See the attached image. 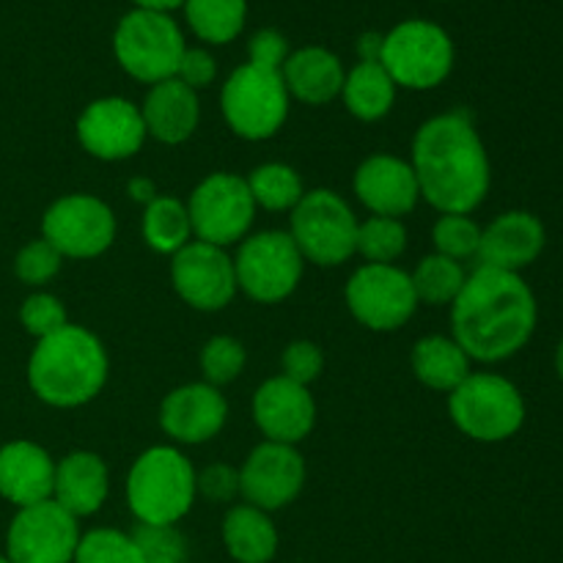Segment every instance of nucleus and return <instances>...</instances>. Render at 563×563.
<instances>
[{
    "label": "nucleus",
    "instance_id": "obj_27",
    "mask_svg": "<svg viewBox=\"0 0 563 563\" xmlns=\"http://www.w3.org/2000/svg\"><path fill=\"white\" fill-rule=\"evenodd\" d=\"M412 372L427 388L451 394L473 374V361L451 335H427L412 346Z\"/></svg>",
    "mask_w": 563,
    "mask_h": 563
},
{
    "label": "nucleus",
    "instance_id": "obj_3",
    "mask_svg": "<svg viewBox=\"0 0 563 563\" xmlns=\"http://www.w3.org/2000/svg\"><path fill=\"white\" fill-rule=\"evenodd\" d=\"M108 372V350L99 335L80 324H66L36 341L27 361V385L44 405L75 410L102 394Z\"/></svg>",
    "mask_w": 563,
    "mask_h": 563
},
{
    "label": "nucleus",
    "instance_id": "obj_26",
    "mask_svg": "<svg viewBox=\"0 0 563 563\" xmlns=\"http://www.w3.org/2000/svg\"><path fill=\"white\" fill-rule=\"evenodd\" d=\"M223 544L236 563H269L278 553V531L267 511L240 504L225 515Z\"/></svg>",
    "mask_w": 563,
    "mask_h": 563
},
{
    "label": "nucleus",
    "instance_id": "obj_34",
    "mask_svg": "<svg viewBox=\"0 0 563 563\" xmlns=\"http://www.w3.org/2000/svg\"><path fill=\"white\" fill-rule=\"evenodd\" d=\"M434 253L449 256L454 262H467L478 256L482 245V225L471 214H440L438 223L432 225Z\"/></svg>",
    "mask_w": 563,
    "mask_h": 563
},
{
    "label": "nucleus",
    "instance_id": "obj_22",
    "mask_svg": "<svg viewBox=\"0 0 563 563\" xmlns=\"http://www.w3.org/2000/svg\"><path fill=\"white\" fill-rule=\"evenodd\" d=\"M55 462L42 445L14 440L0 449V495L16 509L53 498Z\"/></svg>",
    "mask_w": 563,
    "mask_h": 563
},
{
    "label": "nucleus",
    "instance_id": "obj_47",
    "mask_svg": "<svg viewBox=\"0 0 563 563\" xmlns=\"http://www.w3.org/2000/svg\"><path fill=\"white\" fill-rule=\"evenodd\" d=\"M555 372H559V377L563 379V339H561L559 350H555Z\"/></svg>",
    "mask_w": 563,
    "mask_h": 563
},
{
    "label": "nucleus",
    "instance_id": "obj_41",
    "mask_svg": "<svg viewBox=\"0 0 563 563\" xmlns=\"http://www.w3.org/2000/svg\"><path fill=\"white\" fill-rule=\"evenodd\" d=\"M196 493L214 504H231L240 495V471L223 462L203 467L201 473H196Z\"/></svg>",
    "mask_w": 563,
    "mask_h": 563
},
{
    "label": "nucleus",
    "instance_id": "obj_1",
    "mask_svg": "<svg viewBox=\"0 0 563 563\" xmlns=\"http://www.w3.org/2000/svg\"><path fill=\"white\" fill-rule=\"evenodd\" d=\"M539 306L522 275L476 267L451 302V339L471 361L515 357L537 330Z\"/></svg>",
    "mask_w": 563,
    "mask_h": 563
},
{
    "label": "nucleus",
    "instance_id": "obj_25",
    "mask_svg": "<svg viewBox=\"0 0 563 563\" xmlns=\"http://www.w3.org/2000/svg\"><path fill=\"white\" fill-rule=\"evenodd\" d=\"M284 86L291 99H300L306 104H328L341 97L344 88V66L339 55L324 47H302L289 53L284 69Z\"/></svg>",
    "mask_w": 563,
    "mask_h": 563
},
{
    "label": "nucleus",
    "instance_id": "obj_28",
    "mask_svg": "<svg viewBox=\"0 0 563 563\" xmlns=\"http://www.w3.org/2000/svg\"><path fill=\"white\" fill-rule=\"evenodd\" d=\"M346 110L361 121H379L394 110L396 82L379 60H361L350 75L344 77L341 88Z\"/></svg>",
    "mask_w": 563,
    "mask_h": 563
},
{
    "label": "nucleus",
    "instance_id": "obj_33",
    "mask_svg": "<svg viewBox=\"0 0 563 563\" xmlns=\"http://www.w3.org/2000/svg\"><path fill=\"white\" fill-rule=\"evenodd\" d=\"M407 251V229L399 218H379L372 214L357 223L355 253L366 258V264H394Z\"/></svg>",
    "mask_w": 563,
    "mask_h": 563
},
{
    "label": "nucleus",
    "instance_id": "obj_36",
    "mask_svg": "<svg viewBox=\"0 0 563 563\" xmlns=\"http://www.w3.org/2000/svg\"><path fill=\"white\" fill-rule=\"evenodd\" d=\"M247 363V352L245 346L240 344L231 335H214L203 344L201 350V372H203V383L214 385H229L245 372Z\"/></svg>",
    "mask_w": 563,
    "mask_h": 563
},
{
    "label": "nucleus",
    "instance_id": "obj_14",
    "mask_svg": "<svg viewBox=\"0 0 563 563\" xmlns=\"http://www.w3.org/2000/svg\"><path fill=\"white\" fill-rule=\"evenodd\" d=\"M80 528L53 498L16 511L5 537L11 563H75Z\"/></svg>",
    "mask_w": 563,
    "mask_h": 563
},
{
    "label": "nucleus",
    "instance_id": "obj_6",
    "mask_svg": "<svg viewBox=\"0 0 563 563\" xmlns=\"http://www.w3.org/2000/svg\"><path fill=\"white\" fill-rule=\"evenodd\" d=\"M289 102L280 71L251 60L231 71L220 91L225 124L242 141H267L278 135L289 115Z\"/></svg>",
    "mask_w": 563,
    "mask_h": 563
},
{
    "label": "nucleus",
    "instance_id": "obj_15",
    "mask_svg": "<svg viewBox=\"0 0 563 563\" xmlns=\"http://www.w3.org/2000/svg\"><path fill=\"white\" fill-rule=\"evenodd\" d=\"M170 284L176 295L196 311H223L236 295L234 258L223 247L207 242H187L176 256H170Z\"/></svg>",
    "mask_w": 563,
    "mask_h": 563
},
{
    "label": "nucleus",
    "instance_id": "obj_16",
    "mask_svg": "<svg viewBox=\"0 0 563 563\" xmlns=\"http://www.w3.org/2000/svg\"><path fill=\"white\" fill-rule=\"evenodd\" d=\"M302 487H306V460L297 445L264 440L240 467V495L267 515L295 504Z\"/></svg>",
    "mask_w": 563,
    "mask_h": 563
},
{
    "label": "nucleus",
    "instance_id": "obj_17",
    "mask_svg": "<svg viewBox=\"0 0 563 563\" xmlns=\"http://www.w3.org/2000/svg\"><path fill=\"white\" fill-rule=\"evenodd\" d=\"M146 124L137 104L121 97L93 99L77 119V141L104 163L135 157L146 143Z\"/></svg>",
    "mask_w": 563,
    "mask_h": 563
},
{
    "label": "nucleus",
    "instance_id": "obj_21",
    "mask_svg": "<svg viewBox=\"0 0 563 563\" xmlns=\"http://www.w3.org/2000/svg\"><path fill=\"white\" fill-rule=\"evenodd\" d=\"M544 225L537 214L511 209L498 214L487 229H482V245H478V267L504 269L517 273L531 267L544 251Z\"/></svg>",
    "mask_w": 563,
    "mask_h": 563
},
{
    "label": "nucleus",
    "instance_id": "obj_11",
    "mask_svg": "<svg viewBox=\"0 0 563 563\" xmlns=\"http://www.w3.org/2000/svg\"><path fill=\"white\" fill-rule=\"evenodd\" d=\"M306 258L289 231H258L240 242L234 258L236 286L262 306L286 300L300 286Z\"/></svg>",
    "mask_w": 563,
    "mask_h": 563
},
{
    "label": "nucleus",
    "instance_id": "obj_37",
    "mask_svg": "<svg viewBox=\"0 0 563 563\" xmlns=\"http://www.w3.org/2000/svg\"><path fill=\"white\" fill-rule=\"evenodd\" d=\"M130 537L143 563H187V542L176 526H137Z\"/></svg>",
    "mask_w": 563,
    "mask_h": 563
},
{
    "label": "nucleus",
    "instance_id": "obj_39",
    "mask_svg": "<svg viewBox=\"0 0 563 563\" xmlns=\"http://www.w3.org/2000/svg\"><path fill=\"white\" fill-rule=\"evenodd\" d=\"M20 322L33 339L42 341L47 335L58 333L60 328H66L69 319H66V308L58 297L47 295V291H36L20 306Z\"/></svg>",
    "mask_w": 563,
    "mask_h": 563
},
{
    "label": "nucleus",
    "instance_id": "obj_30",
    "mask_svg": "<svg viewBox=\"0 0 563 563\" xmlns=\"http://www.w3.org/2000/svg\"><path fill=\"white\" fill-rule=\"evenodd\" d=\"M187 25L209 44H229L242 33L247 20L245 0H185Z\"/></svg>",
    "mask_w": 563,
    "mask_h": 563
},
{
    "label": "nucleus",
    "instance_id": "obj_29",
    "mask_svg": "<svg viewBox=\"0 0 563 563\" xmlns=\"http://www.w3.org/2000/svg\"><path fill=\"white\" fill-rule=\"evenodd\" d=\"M141 234L143 242H146L154 253L176 256L187 242H192V225L190 214H187V203L174 196H157L152 203L143 207Z\"/></svg>",
    "mask_w": 563,
    "mask_h": 563
},
{
    "label": "nucleus",
    "instance_id": "obj_20",
    "mask_svg": "<svg viewBox=\"0 0 563 563\" xmlns=\"http://www.w3.org/2000/svg\"><path fill=\"white\" fill-rule=\"evenodd\" d=\"M352 187L357 201L379 218H405L421 201L416 170L407 159L394 154H372L363 159Z\"/></svg>",
    "mask_w": 563,
    "mask_h": 563
},
{
    "label": "nucleus",
    "instance_id": "obj_48",
    "mask_svg": "<svg viewBox=\"0 0 563 563\" xmlns=\"http://www.w3.org/2000/svg\"><path fill=\"white\" fill-rule=\"evenodd\" d=\"M0 563H11L9 559H5V555H0Z\"/></svg>",
    "mask_w": 563,
    "mask_h": 563
},
{
    "label": "nucleus",
    "instance_id": "obj_12",
    "mask_svg": "<svg viewBox=\"0 0 563 563\" xmlns=\"http://www.w3.org/2000/svg\"><path fill=\"white\" fill-rule=\"evenodd\" d=\"M344 295L352 317L374 333H394L418 311L410 273L396 264H363L352 273Z\"/></svg>",
    "mask_w": 563,
    "mask_h": 563
},
{
    "label": "nucleus",
    "instance_id": "obj_38",
    "mask_svg": "<svg viewBox=\"0 0 563 563\" xmlns=\"http://www.w3.org/2000/svg\"><path fill=\"white\" fill-rule=\"evenodd\" d=\"M60 264H64V256H60V253L42 236V240L27 242V245L16 253L14 273L25 286H44L60 273Z\"/></svg>",
    "mask_w": 563,
    "mask_h": 563
},
{
    "label": "nucleus",
    "instance_id": "obj_32",
    "mask_svg": "<svg viewBox=\"0 0 563 563\" xmlns=\"http://www.w3.org/2000/svg\"><path fill=\"white\" fill-rule=\"evenodd\" d=\"M412 278V289H416L418 302H427V306H451L456 300V295L465 286L467 273L460 262L449 256H423L418 262Z\"/></svg>",
    "mask_w": 563,
    "mask_h": 563
},
{
    "label": "nucleus",
    "instance_id": "obj_44",
    "mask_svg": "<svg viewBox=\"0 0 563 563\" xmlns=\"http://www.w3.org/2000/svg\"><path fill=\"white\" fill-rule=\"evenodd\" d=\"M126 190H130V196L135 198L137 203H143V207H146V203H152L154 198L159 196L157 187H154V181L146 179V176H135V179H130Z\"/></svg>",
    "mask_w": 563,
    "mask_h": 563
},
{
    "label": "nucleus",
    "instance_id": "obj_5",
    "mask_svg": "<svg viewBox=\"0 0 563 563\" xmlns=\"http://www.w3.org/2000/svg\"><path fill=\"white\" fill-rule=\"evenodd\" d=\"M449 416L465 438L476 443H504L526 423V399L511 379L473 372L449 394Z\"/></svg>",
    "mask_w": 563,
    "mask_h": 563
},
{
    "label": "nucleus",
    "instance_id": "obj_45",
    "mask_svg": "<svg viewBox=\"0 0 563 563\" xmlns=\"http://www.w3.org/2000/svg\"><path fill=\"white\" fill-rule=\"evenodd\" d=\"M383 38V33H363V36L357 38V55H361V60H379Z\"/></svg>",
    "mask_w": 563,
    "mask_h": 563
},
{
    "label": "nucleus",
    "instance_id": "obj_13",
    "mask_svg": "<svg viewBox=\"0 0 563 563\" xmlns=\"http://www.w3.org/2000/svg\"><path fill=\"white\" fill-rule=\"evenodd\" d=\"M42 236L64 258H97L113 245L115 214L91 192H71L49 203Z\"/></svg>",
    "mask_w": 563,
    "mask_h": 563
},
{
    "label": "nucleus",
    "instance_id": "obj_7",
    "mask_svg": "<svg viewBox=\"0 0 563 563\" xmlns=\"http://www.w3.org/2000/svg\"><path fill=\"white\" fill-rule=\"evenodd\" d=\"M187 44L174 16L163 11L135 9L124 14L113 33V53L121 69L135 80L154 86L176 77Z\"/></svg>",
    "mask_w": 563,
    "mask_h": 563
},
{
    "label": "nucleus",
    "instance_id": "obj_23",
    "mask_svg": "<svg viewBox=\"0 0 563 563\" xmlns=\"http://www.w3.org/2000/svg\"><path fill=\"white\" fill-rule=\"evenodd\" d=\"M141 115L146 124V135L159 143H168V146H179V143L190 141L201 121L198 91H192L176 77L154 82L143 99Z\"/></svg>",
    "mask_w": 563,
    "mask_h": 563
},
{
    "label": "nucleus",
    "instance_id": "obj_31",
    "mask_svg": "<svg viewBox=\"0 0 563 563\" xmlns=\"http://www.w3.org/2000/svg\"><path fill=\"white\" fill-rule=\"evenodd\" d=\"M245 181L256 209H267V212H291L306 196L300 174L286 163L258 165Z\"/></svg>",
    "mask_w": 563,
    "mask_h": 563
},
{
    "label": "nucleus",
    "instance_id": "obj_8",
    "mask_svg": "<svg viewBox=\"0 0 563 563\" xmlns=\"http://www.w3.org/2000/svg\"><path fill=\"white\" fill-rule=\"evenodd\" d=\"M379 64L396 88L429 91L454 69V42L440 25L427 20L399 22L383 38Z\"/></svg>",
    "mask_w": 563,
    "mask_h": 563
},
{
    "label": "nucleus",
    "instance_id": "obj_4",
    "mask_svg": "<svg viewBox=\"0 0 563 563\" xmlns=\"http://www.w3.org/2000/svg\"><path fill=\"white\" fill-rule=\"evenodd\" d=\"M196 471L174 445L143 451L126 476V504L141 526H176L196 504Z\"/></svg>",
    "mask_w": 563,
    "mask_h": 563
},
{
    "label": "nucleus",
    "instance_id": "obj_19",
    "mask_svg": "<svg viewBox=\"0 0 563 563\" xmlns=\"http://www.w3.org/2000/svg\"><path fill=\"white\" fill-rule=\"evenodd\" d=\"M253 421L269 443L297 445L313 432L317 401L306 385L273 377L253 394Z\"/></svg>",
    "mask_w": 563,
    "mask_h": 563
},
{
    "label": "nucleus",
    "instance_id": "obj_24",
    "mask_svg": "<svg viewBox=\"0 0 563 563\" xmlns=\"http://www.w3.org/2000/svg\"><path fill=\"white\" fill-rule=\"evenodd\" d=\"M108 465L93 451H71L64 460L55 462L53 500L75 520L97 515L108 498Z\"/></svg>",
    "mask_w": 563,
    "mask_h": 563
},
{
    "label": "nucleus",
    "instance_id": "obj_18",
    "mask_svg": "<svg viewBox=\"0 0 563 563\" xmlns=\"http://www.w3.org/2000/svg\"><path fill=\"white\" fill-rule=\"evenodd\" d=\"M229 418V401L209 383H187L159 405V427L174 443L203 445L218 438Z\"/></svg>",
    "mask_w": 563,
    "mask_h": 563
},
{
    "label": "nucleus",
    "instance_id": "obj_43",
    "mask_svg": "<svg viewBox=\"0 0 563 563\" xmlns=\"http://www.w3.org/2000/svg\"><path fill=\"white\" fill-rule=\"evenodd\" d=\"M289 53V42L278 31H273V27H264V31L253 33L251 44H247V55H251L247 60L258 66H267V69H284Z\"/></svg>",
    "mask_w": 563,
    "mask_h": 563
},
{
    "label": "nucleus",
    "instance_id": "obj_9",
    "mask_svg": "<svg viewBox=\"0 0 563 563\" xmlns=\"http://www.w3.org/2000/svg\"><path fill=\"white\" fill-rule=\"evenodd\" d=\"M291 242L317 267H341L355 256L357 220L335 190H308L291 209Z\"/></svg>",
    "mask_w": 563,
    "mask_h": 563
},
{
    "label": "nucleus",
    "instance_id": "obj_10",
    "mask_svg": "<svg viewBox=\"0 0 563 563\" xmlns=\"http://www.w3.org/2000/svg\"><path fill=\"white\" fill-rule=\"evenodd\" d=\"M185 203L192 236L223 251L245 240L256 218V203L247 190V181L229 170H218L198 181Z\"/></svg>",
    "mask_w": 563,
    "mask_h": 563
},
{
    "label": "nucleus",
    "instance_id": "obj_35",
    "mask_svg": "<svg viewBox=\"0 0 563 563\" xmlns=\"http://www.w3.org/2000/svg\"><path fill=\"white\" fill-rule=\"evenodd\" d=\"M75 563H143L135 539L115 528H97L80 537Z\"/></svg>",
    "mask_w": 563,
    "mask_h": 563
},
{
    "label": "nucleus",
    "instance_id": "obj_46",
    "mask_svg": "<svg viewBox=\"0 0 563 563\" xmlns=\"http://www.w3.org/2000/svg\"><path fill=\"white\" fill-rule=\"evenodd\" d=\"M137 9H146V11H163V14H170L174 9H181L185 0H132Z\"/></svg>",
    "mask_w": 563,
    "mask_h": 563
},
{
    "label": "nucleus",
    "instance_id": "obj_42",
    "mask_svg": "<svg viewBox=\"0 0 563 563\" xmlns=\"http://www.w3.org/2000/svg\"><path fill=\"white\" fill-rule=\"evenodd\" d=\"M214 77H218V60H214V55L203 47H187L179 60V69H176V80H181L192 91H198V88L212 86Z\"/></svg>",
    "mask_w": 563,
    "mask_h": 563
},
{
    "label": "nucleus",
    "instance_id": "obj_2",
    "mask_svg": "<svg viewBox=\"0 0 563 563\" xmlns=\"http://www.w3.org/2000/svg\"><path fill=\"white\" fill-rule=\"evenodd\" d=\"M410 165L421 198L440 214H471L493 185L487 148L462 110L440 113L418 126Z\"/></svg>",
    "mask_w": 563,
    "mask_h": 563
},
{
    "label": "nucleus",
    "instance_id": "obj_40",
    "mask_svg": "<svg viewBox=\"0 0 563 563\" xmlns=\"http://www.w3.org/2000/svg\"><path fill=\"white\" fill-rule=\"evenodd\" d=\"M280 366H284V374L280 377L291 379L297 385H311L313 379H319L324 368V355L313 341H291L284 350V357H280Z\"/></svg>",
    "mask_w": 563,
    "mask_h": 563
}]
</instances>
